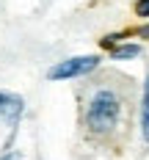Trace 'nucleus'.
I'll use <instances>...</instances> for the list:
<instances>
[{"instance_id": "423d86ee", "label": "nucleus", "mask_w": 149, "mask_h": 160, "mask_svg": "<svg viewBox=\"0 0 149 160\" xmlns=\"http://www.w3.org/2000/svg\"><path fill=\"white\" fill-rule=\"evenodd\" d=\"M135 17L149 19V0H135Z\"/></svg>"}, {"instance_id": "7ed1b4c3", "label": "nucleus", "mask_w": 149, "mask_h": 160, "mask_svg": "<svg viewBox=\"0 0 149 160\" xmlns=\"http://www.w3.org/2000/svg\"><path fill=\"white\" fill-rule=\"evenodd\" d=\"M22 111H25V99L19 94H14V91L0 88V122L14 127L19 122V116H22Z\"/></svg>"}, {"instance_id": "f03ea898", "label": "nucleus", "mask_w": 149, "mask_h": 160, "mask_svg": "<svg viewBox=\"0 0 149 160\" xmlns=\"http://www.w3.org/2000/svg\"><path fill=\"white\" fill-rule=\"evenodd\" d=\"M99 66L97 55H75V58H66V61H58L55 66H50L47 78L50 80H72V78H83L88 72H94Z\"/></svg>"}, {"instance_id": "0eeeda50", "label": "nucleus", "mask_w": 149, "mask_h": 160, "mask_svg": "<svg viewBox=\"0 0 149 160\" xmlns=\"http://www.w3.org/2000/svg\"><path fill=\"white\" fill-rule=\"evenodd\" d=\"M3 160H17V155H6V158H3Z\"/></svg>"}, {"instance_id": "20e7f679", "label": "nucleus", "mask_w": 149, "mask_h": 160, "mask_svg": "<svg viewBox=\"0 0 149 160\" xmlns=\"http://www.w3.org/2000/svg\"><path fill=\"white\" fill-rule=\"evenodd\" d=\"M141 130H144V141L149 144V75L144 83V99H141Z\"/></svg>"}, {"instance_id": "f257e3e1", "label": "nucleus", "mask_w": 149, "mask_h": 160, "mask_svg": "<svg viewBox=\"0 0 149 160\" xmlns=\"http://www.w3.org/2000/svg\"><path fill=\"white\" fill-rule=\"evenodd\" d=\"M119 119H122V97L116 94L113 88H97L91 99H88V108H86V127L94 135H108L119 127Z\"/></svg>"}, {"instance_id": "39448f33", "label": "nucleus", "mask_w": 149, "mask_h": 160, "mask_svg": "<svg viewBox=\"0 0 149 160\" xmlns=\"http://www.w3.org/2000/svg\"><path fill=\"white\" fill-rule=\"evenodd\" d=\"M135 55H141V44H119V47L111 50L113 61H127V58H135Z\"/></svg>"}]
</instances>
